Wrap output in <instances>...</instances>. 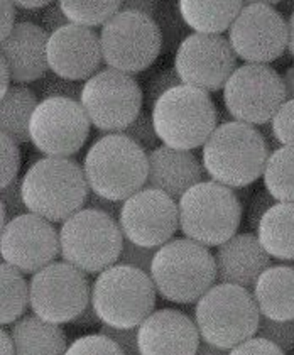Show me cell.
<instances>
[{
	"mask_svg": "<svg viewBox=\"0 0 294 355\" xmlns=\"http://www.w3.org/2000/svg\"><path fill=\"white\" fill-rule=\"evenodd\" d=\"M27 211L63 223L83 210L90 195L83 166L71 157H42L21 178Z\"/></svg>",
	"mask_w": 294,
	"mask_h": 355,
	"instance_id": "cell-1",
	"label": "cell"
},
{
	"mask_svg": "<svg viewBox=\"0 0 294 355\" xmlns=\"http://www.w3.org/2000/svg\"><path fill=\"white\" fill-rule=\"evenodd\" d=\"M270 149L257 127L237 121L215 129L201 153L207 176L215 183L237 190L264 175Z\"/></svg>",
	"mask_w": 294,
	"mask_h": 355,
	"instance_id": "cell-2",
	"label": "cell"
},
{
	"mask_svg": "<svg viewBox=\"0 0 294 355\" xmlns=\"http://www.w3.org/2000/svg\"><path fill=\"white\" fill-rule=\"evenodd\" d=\"M90 191L112 202H126L144 190L149 159L142 148L123 134L96 139L83 161Z\"/></svg>",
	"mask_w": 294,
	"mask_h": 355,
	"instance_id": "cell-3",
	"label": "cell"
},
{
	"mask_svg": "<svg viewBox=\"0 0 294 355\" xmlns=\"http://www.w3.org/2000/svg\"><path fill=\"white\" fill-rule=\"evenodd\" d=\"M150 279L164 300L180 304L198 303L216 284L215 256L191 239H173L157 249Z\"/></svg>",
	"mask_w": 294,
	"mask_h": 355,
	"instance_id": "cell-4",
	"label": "cell"
},
{
	"mask_svg": "<svg viewBox=\"0 0 294 355\" xmlns=\"http://www.w3.org/2000/svg\"><path fill=\"white\" fill-rule=\"evenodd\" d=\"M261 311L254 293L235 284L216 283L195 306V323L201 340L232 350L255 337Z\"/></svg>",
	"mask_w": 294,
	"mask_h": 355,
	"instance_id": "cell-5",
	"label": "cell"
},
{
	"mask_svg": "<svg viewBox=\"0 0 294 355\" xmlns=\"http://www.w3.org/2000/svg\"><path fill=\"white\" fill-rule=\"evenodd\" d=\"M150 114L159 141L180 150L203 148L218 127L210 94L189 85H180L162 95Z\"/></svg>",
	"mask_w": 294,
	"mask_h": 355,
	"instance_id": "cell-6",
	"label": "cell"
},
{
	"mask_svg": "<svg viewBox=\"0 0 294 355\" xmlns=\"http://www.w3.org/2000/svg\"><path fill=\"white\" fill-rule=\"evenodd\" d=\"M180 230L205 247H220L237 235L242 222V202L232 188L203 181L178 202Z\"/></svg>",
	"mask_w": 294,
	"mask_h": 355,
	"instance_id": "cell-7",
	"label": "cell"
},
{
	"mask_svg": "<svg viewBox=\"0 0 294 355\" xmlns=\"http://www.w3.org/2000/svg\"><path fill=\"white\" fill-rule=\"evenodd\" d=\"M156 298L150 274L123 264L100 272L92 288V304L102 325L114 328H137L156 311Z\"/></svg>",
	"mask_w": 294,
	"mask_h": 355,
	"instance_id": "cell-8",
	"label": "cell"
},
{
	"mask_svg": "<svg viewBox=\"0 0 294 355\" xmlns=\"http://www.w3.org/2000/svg\"><path fill=\"white\" fill-rule=\"evenodd\" d=\"M123 242L117 220L94 208H83L61 223V257L87 274H100L117 264Z\"/></svg>",
	"mask_w": 294,
	"mask_h": 355,
	"instance_id": "cell-9",
	"label": "cell"
},
{
	"mask_svg": "<svg viewBox=\"0 0 294 355\" xmlns=\"http://www.w3.org/2000/svg\"><path fill=\"white\" fill-rule=\"evenodd\" d=\"M107 68L139 75L154 64L162 53V34L156 19L121 9L100 31Z\"/></svg>",
	"mask_w": 294,
	"mask_h": 355,
	"instance_id": "cell-10",
	"label": "cell"
},
{
	"mask_svg": "<svg viewBox=\"0 0 294 355\" xmlns=\"http://www.w3.org/2000/svg\"><path fill=\"white\" fill-rule=\"evenodd\" d=\"M80 103L92 125L102 132L122 134L142 112L144 92L132 75L105 68L83 83Z\"/></svg>",
	"mask_w": 294,
	"mask_h": 355,
	"instance_id": "cell-11",
	"label": "cell"
},
{
	"mask_svg": "<svg viewBox=\"0 0 294 355\" xmlns=\"http://www.w3.org/2000/svg\"><path fill=\"white\" fill-rule=\"evenodd\" d=\"M33 313L49 323H73L92 301L87 272L68 262H53L29 281Z\"/></svg>",
	"mask_w": 294,
	"mask_h": 355,
	"instance_id": "cell-12",
	"label": "cell"
},
{
	"mask_svg": "<svg viewBox=\"0 0 294 355\" xmlns=\"http://www.w3.org/2000/svg\"><path fill=\"white\" fill-rule=\"evenodd\" d=\"M286 102L282 76L269 64H242L223 88V103L237 122L264 125Z\"/></svg>",
	"mask_w": 294,
	"mask_h": 355,
	"instance_id": "cell-13",
	"label": "cell"
},
{
	"mask_svg": "<svg viewBox=\"0 0 294 355\" xmlns=\"http://www.w3.org/2000/svg\"><path fill=\"white\" fill-rule=\"evenodd\" d=\"M232 49L249 64H269L288 49V22L270 2L243 3L228 29Z\"/></svg>",
	"mask_w": 294,
	"mask_h": 355,
	"instance_id": "cell-14",
	"label": "cell"
},
{
	"mask_svg": "<svg viewBox=\"0 0 294 355\" xmlns=\"http://www.w3.org/2000/svg\"><path fill=\"white\" fill-rule=\"evenodd\" d=\"M90 119L80 102L48 98L31 121V142L46 157H71L90 136Z\"/></svg>",
	"mask_w": 294,
	"mask_h": 355,
	"instance_id": "cell-15",
	"label": "cell"
},
{
	"mask_svg": "<svg viewBox=\"0 0 294 355\" xmlns=\"http://www.w3.org/2000/svg\"><path fill=\"white\" fill-rule=\"evenodd\" d=\"M237 55L222 34L193 33L181 41L174 56V68L183 85L205 92H218L237 69Z\"/></svg>",
	"mask_w": 294,
	"mask_h": 355,
	"instance_id": "cell-16",
	"label": "cell"
},
{
	"mask_svg": "<svg viewBox=\"0 0 294 355\" xmlns=\"http://www.w3.org/2000/svg\"><path fill=\"white\" fill-rule=\"evenodd\" d=\"M123 237L132 244L159 249L180 230V208L171 196L144 188L123 202L119 218Z\"/></svg>",
	"mask_w": 294,
	"mask_h": 355,
	"instance_id": "cell-17",
	"label": "cell"
},
{
	"mask_svg": "<svg viewBox=\"0 0 294 355\" xmlns=\"http://www.w3.org/2000/svg\"><path fill=\"white\" fill-rule=\"evenodd\" d=\"M0 254L24 274H36L61 256L60 232L49 220L27 214L15 217L0 232Z\"/></svg>",
	"mask_w": 294,
	"mask_h": 355,
	"instance_id": "cell-18",
	"label": "cell"
},
{
	"mask_svg": "<svg viewBox=\"0 0 294 355\" xmlns=\"http://www.w3.org/2000/svg\"><path fill=\"white\" fill-rule=\"evenodd\" d=\"M48 63L54 75L71 82H88L103 63L100 34L69 22L48 41Z\"/></svg>",
	"mask_w": 294,
	"mask_h": 355,
	"instance_id": "cell-19",
	"label": "cell"
},
{
	"mask_svg": "<svg viewBox=\"0 0 294 355\" xmlns=\"http://www.w3.org/2000/svg\"><path fill=\"white\" fill-rule=\"evenodd\" d=\"M141 355H195L200 347V331L195 320L173 308L149 315L137 327Z\"/></svg>",
	"mask_w": 294,
	"mask_h": 355,
	"instance_id": "cell-20",
	"label": "cell"
},
{
	"mask_svg": "<svg viewBox=\"0 0 294 355\" xmlns=\"http://www.w3.org/2000/svg\"><path fill=\"white\" fill-rule=\"evenodd\" d=\"M49 34L31 21H19L10 36L0 41V56L17 85L36 83L51 69L48 63Z\"/></svg>",
	"mask_w": 294,
	"mask_h": 355,
	"instance_id": "cell-21",
	"label": "cell"
},
{
	"mask_svg": "<svg viewBox=\"0 0 294 355\" xmlns=\"http://www.w3.org/2000/svg\"><path fill=\"white\" fill-rule=\"evenodd\" d=\"M216 283L254 289L262 272L273 266V257L254 234H237L216 247Z\"/></svg>",
	"mask_w": 294,
	"mask_h": 355,
	"instance_id": "cell-22",
	"label": "cell"
},
{
	"mask_svg": "<svg viewBox=\"0 0 294 355\" xmlns=\"http://www.w3.org/2000/svg\"><path fill=\"white\" fill-rule=\"evenodd\" d=\"M147 159L149 176L146 187L166 193L174 202H180L188 190L207 181L203 163L191 150L173 149L162 144L147 153Z\"/></svg>",
	"mask_w": 294,
	"mask_h": 355,
	"instance_id": "cell-23",
	"label": "cell"
},
{
	"mask_svg": "<svg viewBox=\"0 0 294 355\" xmlns=\"http://www.w3.org/2000/svg\"><path fill=\"white\" fill-rule=\"evenodd\" d=\"M262 316L277 322H294V268L270 266L254 288Z\"/></svg>",
	"mask_w": 294,
	"mask_h": 355,
	"instance_id": "cell-24",
	"label": "cell"
},
{
	"mask_svg": "<svg viewBox=\"0 0 294 355\" xmlns=\"http://www.w3.org/2000/svg\"><path fill=\"white\" fill-rule=\"evenodd\" d=\"M15 355H67V334L56 323L24 315L10 325Z\"/></svg>",
	"mask_w": 294,
	"mask_h": 355,
	"instance_id": "cell-25",
	"label": "cell"
},
{
	"mask_svg": "<svg viewBox=\"0 0 294 355\" xmlns=\"http://www.w3.org/2000/svg\"><path fill=\"white\" fill-rule=\"evenodd\" d=\"M40 105V98L33 88L12 85L6 95L0 96V132L17 144L31 141V121Z\"/></svg>",
	"mask_w": 294,
	"mask_h": 355,
	"instance_id": "cell-26",
	"label": "cell"
},
{
	"mask_svg": "<svg viewBox=\"0 0 294 355\" xmlns=\"http://www.w3.org/2000/svg\"><path fill=\"white\" fill-rule=\"evenodd\" d=\"M257 237L270 257L294 261V203H276L257 225Z\"/></svg>",
	"mask_w": 294,
	"mask_h": 355,
	"instance_id": "cell-27",
	"label": "cell"
},
{
	"mask_svg": "<svg viewBox=\"0 0 294 355\" xmlns=\"http://www.w3.org/2000/svg\"><path fill=\"white\" fill-rule=\"evenodd\" d=\"M184 24L198 34H222L228 33L237 15L243 9V2H195L181 0L178 2Z\"/></svg>",
	"mask_w": 294,
	"mask_h": 355,
	"instance_id": "cell-28",
	"label": "cell"
},
{
	"mask_svg": "<svg viewBox=\"0 0 294 355\" xmlns=\"http://www.w3.org/2000/svg\"><path fill=\"white\" fill-rule=\"evenodd\" d=\"M0 291H2V308L0 322L2 325H12L26 315L31 301V288L26 281L24 272L14 266L2 262L0 266Z\"/></svg>",
	"mask_w": 294,
	"mask_h": 355,
	"instance_id": "cell-29",
	"label": "cell"
},
{
	"mask_svg": "<svg viewBox=\"0 0 294 355\" xmlns=\"http://www.w3.org/2000/svg\"><path fill=\"white\" fill-rule=\"evenodd\" d=\"M262 176L266 191L277 203H294V148L270 150Z\"/></svg>",
	"mask_w": 294,
	"mask_h": 355,
	"instance_id": "cell-30",
	"label": "cell"
},
{
	"mask_svg": "<svg viewBox=\"0 0 294 355\" xmlns=\"http://www.w3.org/2000/svg\"><path fill=\"white\" fill-rule=\"evenodd\" d=\"M61 9L71 24L94 29L105 26L119 10L122 2L117 0H100V2H81V0H61Z\"/></svg>",
	"mask_w": 294,
	"mask_h": 355,
	"instance_id": "cell-31",
	"label": "cell"
},
{
	"mask_svg": "<svg viewBox=\"0 0 294 355\" xmlns=\"http://www.w3.org/2000/svg\"><path fill=\"white\" fill-rule=\"evenodd\" d=\"M33 90L40 98V102L48 98H68L80 102L81 94H83V85L80 82L64 80L61 76L54 75L53 71H49L44 78L36 82Z\"/></svg>",
	"mask_w": 294,
	"mask_h": 355,
	"instance_id": "cell-32",
	"label": "cell"
},
{
	"mask_svg": "<svg viewBox=\"0 0 294 355\" xmlns=\"http://www.w3.org/2000/svg\"><path fill=\"white\" fill-rule=\"evenodd\" d=\"M255 337H261L279 347L282 352H291L294 349V322H277L261 315V322Z\"/></svg>",
	"mask_w": 294,
	"mask_h": 355,
	"instance_id": "cell-33",
	"label": "cell"
},
{
	"mask_svg": "<svg viewBox=\"0 0 294 355\" xmlns=\"http://www.w3.org/2000/svg\"><path fill=\"white\" fill-rule=\"evenodd\" d=\"M67 355H123L121 347L103 334L85 335L68 347Z\"/></svg>",
	"mask_w": 294,
	"mask_h": 355,
	"instance_id": "cell-34",
	"label": "cell"
},
{
	"mask_svg": "<svg viewBox=\"0 0 294 355\" xmlns=\"http://www.w3.org/2000/svg\"><path fill=\"white\" fill-rule=\"evenodd\" d=\"M180 85H183V82H181L174 64L173 67H164L157 69V71L150 76L149 82H147L144 92V100L147 105L150 107V110H153V107L156 105V102L162 95L168 94L173 88L180 87Z\"/></svg>",
	"mask_w": 294,
	"mask_h": 355,
	"instance_id": "cell-35",
	"label": "cell"
},
{
	"mask_svg": "<svg viewBox=\"0 0 294 355\" xmlns=\"http://www.w3.org/2000/svg\"><path fill=\"white\" fill-rule=\"evenodd\" d=\"M123 136L132 139L139 148H142L146 153H150L157 148V142H159V137H157L156 127H154L153 122V114L147 110H142L139 114V117L123 130Z\"/></svg>",
	"mask_w": 294,
	"mask_h": 355,
	"instance_id": "cell-36",
	"label": "cell"
},
{
	"mask_svg": "<svg viewBox=\"0 0 294 355\" xmlns=\"http://www.w3.org/2000/svg\"><path fill=\"white\" fill-rule=\"evenodd\" d=\"M0 164H2V173H0V188H6L17 181L19 169H21V150L19 144L10 137L0 134Z\"/></svg>",
	"mask_w": 294,
	"mask_h": 355,
	"instance_id": "cell-37",
	"label": "cell"
},
{
	"mask_svg": "<svg viewBox=\"0 0 294 355\" xmlns=\"http://www.w3.org/2000/svg\"><path fill=\"white\" fill-rule=\"evenodd\" d=\"M270 132L279 146L294 148V100H286L270 121Z\"/></svg>",
	"mask_w": 294,
	"mask_h": 355,
	"instance_id": "cell-38",
	"label": "cell"
},
{
	"mask_svg": "<svg viewBox=\"0 0 294 355\" xmlns=\"http://www.w3.org/2000/svg\"><path fill=\"white\" fill-rule=\"evenodd\" d=\"M156 12H159V19H157V26H159L161 34H162V51H168L173 46V42H176L178 34L181 33L180 22H184L181 17L180 9L174 10L168 3H157Z\"/></svg>",
	"mask_w": 294,
	"mask_h": 355,
	"instance_id": "cell-39",
	"label": "cell"
},
{
	"mask_svg": "<svg viewBox=\"0 0 294 355\" xmlns=\"http://www.w3.org/2000/svg\"><path fill=\"white\" fill-rule=\"evenodd\" d=\"M157 249H149V247H142L132 244L130 241H126L123 242V249L117 264L130 266V268L141 269V271L150 274V268H153V261Z\"/></svg>",
	"mask_w": 294,
	"mask_h": 355,
	"instance_id": "cell-40",
	"label": "cell"
},
{
	"mask_svg": "<svg viewBox=\"0 0 294 355\" xmlns=\"http://www.w3.org/2000/svg\"><path fill=\"white\" fill-rule=\"evenodd\" d=\"M100 334L107 335L112 340L121 347L123 355H141L139 350V338H137V328H114L102 325Z\"/></svg>",
	"mask_w": 294,
	"mask_h": 355,
	"instance_id": "cell-41",
	"label": "cell"
},
{
	"mask_svg": "<svg viewBox=\"0 0 294 355\" xmlns=\"http://www.w3.org/2000/svg\"><path fill=\"white\" fill-rule=\"evenodd\" d=\"M0 205L7 208L10 220L27 214V207L24 198H22L21 180L14 181L9 187L0 188Z\"/></svg>",
	"mask_w": 294,
	"mask_h": 355,
	"instance_id": "cell-42",
	"label": "cell"
},
{
	"mask_svg": "<svg viewBox=\"0 0 294 355\" xmlns=\"http://www.w3.org/2000/svg\"><path fill=\"white\" fill-rule=\"evenodd\" d=\"M228 355H284V352L266 338L252 337L242 342L241 345L234 347Z\"/></svg>",
	"mask_w": 294,
	"mask_h": 355,
	"instance_id": "cell-43",
	"label": "cell"
},
{
	"mask_svg": "<svg viewBox=\"0 0 294 355\" xmlns=\"http://www.w3.org/2000/svg\"><path fill=\"white\" fill-rule=\"evenodd\" d=\"M69 21L68 17L64 15L63 9H61L60 2H51L48 7L44 9V12L41 15V28L46 31V33L51 36L53 33H56L58 29L64 28L68 26Z\"/></svg>",
	"mask_w": 294,
	"mask_h": 355,
	"instance_id": "cell-44",
	"label": "cell"
},
{
	"mask_svg": "<svg viewBox=\"0 0 294 355\" xmlns=\"http://www.w3.org/2000/svg\"><path fill=\"white\" fill-rule=\"evenodd\" d=\"M276 203H277L276 200H274L268 191H266V193H259V195H255V198L252 200V203H250L249 225L254 227V229H257L259 222H261V218L264 217L266 211H268L273 205H276Z\"/></svg>",
	"mask_w": 294,
	"mask_h": 355,
	"instance_id": "cell-45",
	"label": "cell"
},
{
	"mask_svg": "<svg viewBox=\"0 0 294 355\" xmlns=\"http://www.w3.org/2000/svg\"><path fill=\"white\" fill-rule=\"evenodd\" d=\"M122 207H123V202H112V200L103 198V196L95 195V193H92V191H90V195H88L87 203H85V208H94V210L103 211V214L114 217L117 222H119V218H121Z\"/></svg>",
	"mask_w": 294,
	"mask_h": 355,
	"instance_id": "cell-46",
	"label": "cell"
},
{
	"mask_svg": "<svg viewBox=\"0 0 294 355\" xmlns=\"http://www.w3.org/2000/svg\"><path fill=\"white\" fill-rule=\"evenodd\" d=\"M0 41L7 40L12 33L15 26H17V12H15L14 2H7L2 0L0 2Z\"/></svg>",
	"mask_w": 294,
	"mask_h": 355,
	"instance_id": "cell-47",
	"label": "cell"
},
{
	"mask_svg": "<svg viewBox=\"0 0 294 355\" xmlns=\"http://www.w3.org/2000/svg\"><path fill=\"white\" fill-rule=\"evenodd\" d=\"M157 2H149V0H129V2H122L123 10H135V12H141L154 17L156 14Z\"/></svg>",
	"mask_w": 294,
	"mask_h": 355,
	"instance_id": "cell-48",
	"label": "cell"
},
{
	"mask_svg": "<svg viewBox=\"0 0 294 355\" xmlns=\"http://www.w3.org/2000/svg\"><path fill=\"white\" fill-rule=\"evenodd\" d=\"M73 323H75V325H78V327H95V325H98V323H102V320L98 318V315H96V311L94 308V304H92V301H90V304L85 308L83 313L76 316L75 322H73Z\"/></svg>",
	"mask_w": 294,
	"mask_h": 355,
	"instance_id": "cell-49",
	"label": "cell"
},
{
	"mask_svg": "<svg viewBox=\"0 0 294 355\" xmlns=\"http://www.w3.org/2000/svg\"><path fill=\"white\" fill-rule=\"evenodd\" d=\"M49 3L51 2H48V0H17V2H14V6L15 9L22 10H44Z\"/></svg>",
	"mask_w": 294,
	"mask_h": 355,
	"instance_id": "cell-50",
	"label": "cell"
},
{
	"mask_svg": "<svg viewBox=\"0 0 294 355\" xmlns=\"http://www.w3.org/2000/svg\"><path fill=\"white\" fill-rule=\"evenodd\" d=\"M0 354L2 355H15V347L12 335H10L9 330L2 328V335H0Z\"/></svg>",
	"mask_w": 294,
	"mask_h": 355,
	"instance_id": "cell-51",
	"label": "cell"
},
{
	"mask_svg": "<svg viewBox=\"0 0 294 355\" xmlns=\"http://www.w3.org/2000/svg\"><path fill=\"white\" fill-rule=\"evenodd\" d=\"M282 83H284L286 100H294V64L284 71V75H282Z\"/></svg>",
	"mask_w": 294,
	"mask_h": 355,
	"instance_id": "cell-52",
	"label": "cell"
},
{
	"mask_svg": "<svg viewBox=\"0 0 294 355\" xmlns=\"http://www.w3.org/2000/svg\"><path fill=\"white\" fill-rule=\"evenodd\" d=\"M228 352H230V350L220 349V347H215V345H211V343L201 340L198 350H196L195 355H228Z\"/></svg>",
	"mask_w": 294,
	"mask_h": 355,
	"instance_id": "cell-53",
	"label": "cell"
},
{
	"mask_svg": "<svg viewBox=\"0 0 294 355\" xmlns=\"http://www.w3.org/2000/svg\"><path fill=\"white\" fill-rule=\"evenodd\" d=\"M288 49L291 53V56L294 58V10L293 14L289 15L288 21Z\"/></svg>",
	"mask_w": 294,
	"mask_h": 355,
	"instance_id": "cell-54",
	"label": "cell"
}]
</instances>
